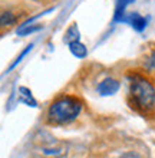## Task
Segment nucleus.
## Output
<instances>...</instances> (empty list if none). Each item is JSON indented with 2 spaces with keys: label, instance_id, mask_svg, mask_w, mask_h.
I'll use <instances>...</instances> for the list:
<instances>
[{
  "label": "nucleus",
  "instance_id": "obj_7",
  "mask_svg": "<svg viewBox=\"0 0 155 158\" xmlns=\"http://www.w3.org/2000/svg\"><path fill=\"white\" fill-rule=\"evenodd\" d=\"M69 46V50H71V53L78 59H85L88 56V48L82 43L80 40H76V42H72Z\"/></svg>",
  "mask_w": 155,
  "mask_h": 158
},
{
  "label": "nucleus",
  "instance_id": "obj_1",
  "mask_svg": "<svg viewBox=\"0 0 155 158\" xmlns=\"http://www.w3.org/2000/svg\"><path fill=\"white\" fill-rule=\"evenodd\" d=\"M84 102L73 95H60L47 106L46 122L55 127H62L73 122L80 115Z\"/></svg>",
  "mask_w": 155,
  "mask_h": 158
},
{
  "label": "nucleus",
  "instance_id": "obj_3",
  "mask_svg": "<svg viewBox=\"0 0 155 158\" xmlns=\"http://www.w3.org/2000/svg\"><path fill=\"white\" fill-rule=\"evenodd\" d=\"M27 13L26 10H19L17 7H3L2 15H0V25H2V33H4L6 29H10L13 26L17 25V22H20Z\"/></svg>",
  "mask_w": 155,
  "mask_h": 158
},
{
  "label": "nucleus",
  "instance_id": "obj_9",
  "mask_svg": "<svg viewBox=\"0 0 155 158\" xmlns=\"http://www.w3.org/2000/svg\"><path fill=\"white\" fill-rule=\"evenodd\" d=\"M79 36H80V33H79V29H78V25H76V23H72L66 29L65 35H63V42H65L66 45H71L72 42L79 40Z\"/></svg>",
  "mask_w": 155,
  "mask_h": 158
},
{
  "label": "nucleus",
  "instance_id": "obj_2",
  "mask_svg": "<svg viewBox=\"0 0 155 158\" xmlns=\"http://www.w3.org/2000/svg\"><path fill=\"white\" fill-rule=\"evenodd\" d=\"M131 104L138 111L149 112L155 108V86L142 75H132L129 79Z\"/></svg>",
  "mask_w": 155,
  "mask_h": 158
},
{
  "label": "nucleus",
  "instance_id": "obj_4",
  "mask_svg": "<svg viewBox=\"0 0 155 158\" xmlns=\"http://www.w3.org/2000/svg\"><path fill=\"white\" fill-rule=\"evenodd\" d=\"M121 88V83L119 81L112 76H108V78L102 79L99 85H98V94L101 96H111V95H115Z\"/></svg>",
  "mask_w": 155,
  "mask_h": 158
},
{
  "label": "nucleus",
  "instance_id": "obj_12",
  "mask_svg": "<svg viewBox=\"0 0 155 158\" xmlns=\"http://www.w3.org/2000/svg\"><path fill=\"white\" fill-rule=\"evenodd\" d=\"M145 66H147V69H149V71H155V52H151L149 56H147Z\"/></svg>",
  "mask_w": 155,
  "mask_h": 158
},
{
  "label": "nucleus",
  "instance_id": "obj_6",
  "mask_svg": "<svg viewBox=\"0 0 155 158\" xmlns=\"http://www.w3.org/2000/svg\"><path fill=\"white\" fill-rule=\"evenodd\" d=\"M134 0H115V13H113V22H122L126 16V7Z\"/></svg>",
  "mask_w": 155,
  "mask_h": 158
},
{
  "label": "nucleus",
  "instance_id": "obj_8",
  "mask_svg": "<svg viewBox=\"0 0 155 158\" xmlns=\"http://www.w3.org/2000/svg\"><path fill=\"white\" fill-rule=\"evenodd\" d=\"M19 101L20 102H23L25 105H29V106H38V102H36V99L33 98V95H32V92H30V89H27V88L25 86H20L19 88Z\"/></svg>",
  "mask_w": 155,
  "mask_h": 158
},
{
  "label": "nucleus",
  "instance_id": "obj_13",
  "mask_svg": "<svg viewBox=\"0 0 155 158\" xmlns=\"http://www.w3.org/2000/svg\"><path fill=\"white\" fill-rule=\"evenodd\" d=\"M118 158H139V155L135 151H128V152H124L122 155H119Z\"/></svg>",
  "mask_w": 155,
  "mask_h": 158
},
{
  "label": "nucleus",
  "instance_id": "obj_14",
  "mask_svg": "<svg viewBox=\"0 0 155 158\" xmlns=\"http://www.w3.org/2000/svg\"><path fill=\"white\" fill-rule=\"evenodd\" d=\"M36 2H42V0H36Z\"/></svg>",
  "mask_w": 155,
  "mask_h": 158
},
{
  "label": "nucleus",
  "instance_id": "obj_10",
  "mask_svg": "<svg viewBox=\"0 0 155 158\" xmlns=\"http://www.w3.org/2000/svg\"><path fill=\"white\" fill-rule=\"evenodd\" d=\"M43 29V25L40 23H32V25L23 26V27H17V36H27V35H33Z\"/></svg>",
  "mask_w": 155,
  "mask_h": 158
},
{
  "label": "nucleus",
  "instance_id": "obj_11",
  "mask_svg": "<svg viewBox=\"0 0 155 158\" xmlns=\"http://www.w3.org/2000/svg\"><path fill=\"white\" fill-rule=\"evenodd\" d=\"M32 48H33V43H30V45H27V46H26V49L23 50V52H22V53H20V55H19V56H17V58H16V60H14V62H13L12 65L9 66L7 72H10V71H12V69H13V68H16L17 65H19V63L22 62V59L25 58L26 55H27V53H29V52H30V50H32Z\"/></svg>",
  "mask_w": 155,
  "mask_h": 158
},
{
  "label": "nucleus",
  "instance_id": "obj_5",
  "mask_svg": "<svg viewBox=\"0 0 155 158\" xmlns=\"http://www.w3.org/2000/svg\"><path fill=\"white\" fill-rule=\"evenodd\" d=\"M124 23H128V25L134 30H137V32H142V30H145V27H147L148 20H147V17H144L141 13L131 12L125 16Z\"/></svg>",
  "mask_w": 155,
  "mask_h": 158
}]
</instances>
